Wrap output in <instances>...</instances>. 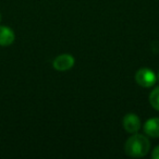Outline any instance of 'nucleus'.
Masks as SVG:
<instances>
[{
	"mask_svg": "<svg viewBox=\"0 0 159 159\" xmlns=\"http://www.w3.org/2000/svg\"><path fill=\"white\" fill-rule=\"evenodd\" d=\"M150 149V142L145 135L135 133L126 139L124 144V152L129 157L142 158L148 154Z\"/></svg>",
	"mask_w": 159,
	"mask_h": 159,
	"instance_id": "1",
	"label": "nucleus"
},
{
	"mask_svg": "<svg viewBox=\"0 0 159 159\" xmlns=\"http://www.w3.org/2000/svg\"><path fill=\"white\" fill-rule=\"evenodd\" d=\"M135 81L141 87L149 89L157 82V75L148 68H142L135 73Z\"/></svg>",
	"mask_w": 159,
	"mask_h": 159,
	"instance_id": "2",
	"label": "nucleus"
},
{
	"mask_svg": "<svg viewBox=\"0 0 159 159\" xmlns=\"http://www.w3.org/2000/svg\"><path fill=\"white\" fill-rule=\"evenodd\" d=\"M75 59L72 55L70 53H61L58 57L55 58L52 61V66L55 70L59 71V72H64L74 66Z\"/></svg>",
	"mask_w": 159,
	"mask_h": 159,
	"instance_id": "3",
	"label": "nucleus"
},
{
	"mask_svg": "<svg viewBox=\"0 0 159 159\" xmlns=\"http://www.w3.org/2000/svg\"><path fill=\"white\" fill-rule=\"evenodd\" d=\"M122 125L123 129L130 134H135L139 133V131L142 128V122L139 116L135 113H128L122 119Z\"/></svg>",
	"mask_w": 159,
	"mask_h": 159,
	"instance_id": "4",
	"label": "nucleus"
},
{
	"mask_svg": "<svg viewBox=\"0 0 159 159\" xmlns=\"http://www.w3.org/2000/svg\"><path fill=\"white\" fill-rule=\"evenodd\" d=\"M16 40V34L13 30L6 25H0V46L8 47Z\"/></svg>",
	"mask_w": 159,
	"mask_h": 159,
	"instance_id": "5",
	"label": "nucleus"
},
{
	"mask_svg": "<svg viewBox=\"0 0 159 159\" xmlns=\"http://www.w3.org/2000/svg\"><path fill=\"white\" fill-rule=\"evenodd\" d=\"M144 132L147 136L157 139L159 137V118H150L144 124Z\"/></svg>",
	"mask_w": 159,
	"mask_h": 159,
	"instance_id": "6",
	"label": "nucleus"
},
{
	"mask_svg": "<svg viewBox=\"0 0 159 159\" xmlns=\"http://www.w3.org/2000/svg\"><path fill=\"white\" fill-rule=\"evenodd\" d=\"M149 104L155 110L159 111V87L152 89V93L149 94Z\"/></svg>",
	"mask_w": 159,
	"mask_h": 159,
	"instance_id": "7",
	"label": "nucleus"
},
{
	"mask_svg": "<svg viewBox=\"0 0 159 159\" xmlns=\"http://www.w3.org/2000/svg\"><path fill=\"white\" fill-rule=\"evenodd\" d=\"M152 158L159 159V145L154 148V150H152Z\"/></svg>",
	"mask_w": 159,
	"mask_h": 159,
	"instance_id": "8",
	"label": "nucleus"
},
{
	"mask_svg": "<svg viewBox=\"0 0 159 159\" xmlns=\"http://www.w3.org/2000/svg\"><path fill=\"white\" fill-rule=\"evenodd\" d=\"M157 80L159 81V71H158V74H157Z\"/></svg>",
	"mask_w": 159,
	"mask_h": 159,
	"instance_id": "9",
	"label": "nucleus"
},
{
	"mask_svg": "<svg viewBox=\"0 0 159 159\" xmlns=\"http://www.w3.org/2000/svg\"><path fill=\"white\" fill-rule=\"evenodd\" d=\"M0 22H1V13H0Z\"/></svg>",
	"mask_w": 159,
	"mask_h": 159,
	"instance_id": "10",
	"label": "nucleus"
}]
</instances>
